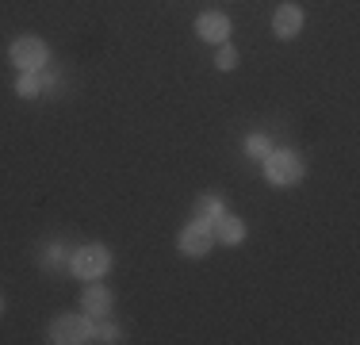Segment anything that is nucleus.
I'll return each instance as SVG.
<instances>
[{
	"instance_id": "f257e3e1",
	"label": "nucleus",
	"mask_w": 360,
	"mask_h": 345,
	"mask_svg": "<svg viewBox=\"0 0 360 345\" xmlns=\"http://www.w3.org/2000/svg\"><path fill=\"white\" fill-rule=\"evenodd\" d=\"M303 172H307V165H303V158H299L295 150H272L269 158H264V177H269L276 188L299 184Z\"/></svg>"
},
{
	"instance_id": "f03ea898",
	"label": "nucleus",
	"mask_w": 360,
	"mask_h": 345,
	"mask_svg": "<svg viewBox=\"0 0 360 345\" xmlns=\"http://www.w3.org/2000/svg\"><path fill=\"white\" fill-rule=\"evenodd\" d=\"M92 318L89 315H62L50 322V341L54 345H81V341H92Z\"/></svg>"
},
{
	"instance_id": "7ed1b4c3",
	"label": "nucleus",
	"mask_w": 360,
	"mask_h": 345,
	"mask_svg": "<svg viewBox=\"0 0 360 345\" xmlns=\"http://www.w3.org/2000/svg\"><path fill=\"white\" fill-rule=\"evenodd\" d=\"M108 265H111V253L104 246H81L77 253L70 257V269H73V276H81V280H100V276L108 272Z\"/></svg>"
},
{
	"instance_id": "20e7f679",
	"label": "nucleus",
	"mask_w": 360,
	"mask_h": 345,
	"mask_svg": "<svg viewBox=\"0 0 360 345\" xmlns=\"http://www.w3.org/2000/svg\"><path fill=\"white\" fill-rule=\"evenodd\" d=\"M211 246H215V234H211V222L192 219V222H188V227L176 234V249H180L184 257H203Z\"/></svg>"
},
{
	"instance_id": "39448f33",
	"label": "nucleus",
	"mask_w": 360,
	"mask_h": 345,
	"mask_svg": "<svg viewBox=\"0 0 360 345\" xmlns=\"http://www.w3.org/2000/svg\"><path fill=\"white\" fill-rule=\"evenodd\" d=\"M8 58H12V62L23 69V73H27V69H42V65H46V42H42V39H31V34H23V39L12 42Z\"/></svg>"
},
{
	"instance_id": "423d86ee",
	"label": "nucleus",
	"mask_w": 360,
	"mask_h": 345,
	"mask_svg": "<svg viewBox=\"0 0 360 345\" xmlns=\"http://www.w3.org/2000/svg\"><path fill=\"white\" fill-rule=\"evenodd\" d=\"M303 8L299 4H280L276 12H272V31H276V39H295L299 31H303Z\"/></svg>"
},
{
	"instance_id": "0eeeda50",
	"label": "nucleus",
	"mask_w": 360,
	"mask_h": 345,
	"mask_svg": "<svg viewBox=\"0 0 360 345\" xmlns=\"http://www.w3.org/2000/svg\"><path fill=\"white\" fill-rule=\"evenodd\" d=\"M195 34H200L203 42H226L230 39V20L222 12H203L200 20H195Z\"/></svg>"
},
{
	"instance_id": "6e6552de",
	"label": "nucleus",
	"mask_w": 360,
	"mask_h": 345,
	"mask_svg": "<svg viewBox=\"0 0 360 345\" xmlns=\"http://www.w3.org/2000/svg\"><path fill=\"white\" fill-rule=\"evenodd\" d=\"M81 307L89 318H104L111 310V291L100 280H89V288H84V296H81Z\"/></svg>"
},
{
	"instance_id": "1a4fd4ad",
	"label": "nucleus",
	"mask_w": 360,
	"mask_h": 345,
	"mask_svg": "<svg viewBox=\"0 0 360 345\" xmlns=\"http://www.w3.org/2000/svg\"><path fill=\"white\" fill-rule=\"evenodd\" d=\"M211 234H215V238L222 242V246H238V242H245V222L222 211L219 219L211 222Z\"/></svg>"
},
{
	"instance_id": "9d476101",
	"label": "nucleus",
	"mask_w": 360,
	"mask_h": 345,
	"mask_svg": "<svg viewBox=\"0 0 360 345\" xmlns=\"http://www.w3.org/2000/svg\"><path fill=\"white\" fill-rule=\"evenodd\" d=\"M222 215V200L219 196H200V200H195V219L200 222H215Z\"/></svg>"
},
{
	"instance_id": "9b49d317",
	"label": "nucleus",
	"mask_w": 360,
	"mask_h": 345,
	"mask_svg": "<svg viewBox=\"0 0 360 345\" xmlns=\"http://www.w3.org/2000/svg\"><path fill=\"white\" fill-rule=\"evenodd\" d=\"M15 92H20L23 100H35L39 92H42V77H39V69H27V73L20 77V84H15Z\"/></svg>"
},
{
	"instance_id": "f8f14e48",
	"label": "nucleus",
	"mask_w": 360,
	"mask_h": 345,
	"mask_svg": "<svg viewBox=\"0 0 360 345\" xmlns=\"http://www.w3.org/2000/svg\"><path fill=\"white\" fill-rule=\"evenodd\" d=\"M245 153H250V158H257V161H264L272 153V142L264 134H250L245 138Z\"/></svg>"
},
{
	"instance_id": "ddd939ff",
	"label": "nucleus",
	"mask_w": 360,
	"mask_h": 345,
	"mask_svg": "<svg viewBox=\"0 0 360 345\" xmlns=\"http://www.w3.org/2000/svg\"><path fill=\"white\" fill-rule=\"evenodd\" d=\"M39 261H42V269H58V265H65L70 257H65V249H62V246H46Z\"/></svg>"
},
{
	"instance_id": "4468645a",
	"label": "nucleus",
	"mask_w": 360,
	"mask_h": 345,
	"mask_svg": "<svg viewBox=\"0 0 360 345\" xmlns=\"http://www.w3.org/2000/svg\"><path fill=\"white\" fill-rule=\"evenodd\" d=\"M92 341H123V330H119V326H111V322L92 326Z\"/></svg>"
},
{
	"instance_id": "2eb2a0df",
	"label": "nucleus",
	"mask_w": 360,
	"mask_h": 345,
	"mask_svg": "<svg viewBox=\"0 0 360 345\" xmlns=\"http://www.w3.org/2000/svg\"><path fill=\"white\" fill-rule=\"evenodd\" d=\"M215 65L222 69V73H230V69L238 65V50L234 46H226V42H222V50H219V58H215Z\"/></svg>"
},
{
	"instance_id": "dca6fc26",
	"label": "nucleus",
	"mask_w": 360,
	"mask_h": 345,
	"mask_svg": "<svg viewBox=\"0 0 360 345\" xmlns=\"http://www.w3.org/2000/svg\"><path fill=\"white\" fill-rule=\"evenodd\" d=\"M0 315H4V299H0Z\"/></svg>"
}]
</instances>
